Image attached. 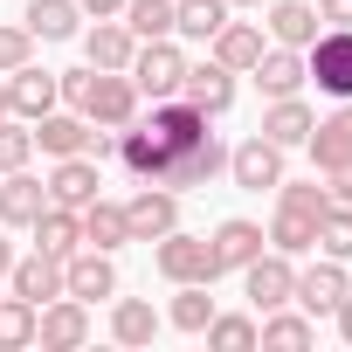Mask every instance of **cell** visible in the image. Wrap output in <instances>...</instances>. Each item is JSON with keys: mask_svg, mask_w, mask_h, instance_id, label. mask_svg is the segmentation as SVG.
Wrapping results in <instances>:
<instances>
[{"mask_svg": "<svg viewBox=\"0 0 352 352\" xmlns=\"http://www.w3.org/2000/svg\"><path fill=\"white\" fill-rule=\"evenodd\" d=\"M131 83H138V97H180V83H187V56H180V35H159V42H138V56H131V69H124Z\"/></svg>", "mask_w": 352, "mask_h": 352, "instance_id": "1", "label": "cell"}, {"mask_svg": "<svg viewBox=\"0 0 352 352\" xmlns=\"http://www.w3.org/2000/svg\"><path fill=\"white\" fill-rule=\"evenodd\" d=\"M152 263H159L166 283H214V276H221L214 242H208V235H187V228L159 235V242H152Z\"/></svg>", "mask_w": 352, "mask_h": 352, "instance_id": "2", "label": "cell"}, {"mask_svg": "<svg viewBox=\"0 0 352 352\" xmlns=\"http://www.w3.org/2000/svg\"><path fill=\"white\" fill-rule=\"evenodd\" d=\"M138 104H145V97H138V83H131L124 69H90V90H83L76 111H83L90 124H104V131H124V124L138 118Z\"/></svg>", "mask_w": 352, "mask_h": 352, "instance_id": "3", "label": "cell"}, {"mask_svg": "<svg viewBox=\"0 0 352 352\" xmlns=\"http://www.w3.org/2000/svg\"><path fill=\"white\" fill-rule=\"evenodd\" d=\"M235 276H242V297L256 304V318H263V311H283V304L297 297V256H283V249H263V256L242 263Z\"/></svg>", "mask_w": 352, "mask_h": 352, "instance_id": "4", "label": "cell"}, {"mask_svg": "<svg viewBox=\"0 0 352 352\" xmlns=\"http://www.w3.org/2000/svg\"><path fill=\"white\" fill-rule=\"evenodd\" d=\"M304 83H318L324 97H352V28H318V42L304 49Z\"/></svg>", "mask_w": 352, "mask_h": 352, "instance_id": "5", "label": "cell"}, {"mask_svg": "<svg viewBox=\"0 0 352 352\" xmlns=\"http://www.w3.org/2000/svg\"><path fill=\"white\" fill-rule=\"evenodd\" d=\"M56 104H63V76H56V69H42V63L8 69V118L35 124V118H49Z\"/></svg>", "mask_w": 352, "mask_h": 352, "instance_id": "6", "label": "cell"}, {"mask_svg": "<svg viewBox=\"0 0 352 352\" xmlns=\"http://www.w3.org/2000/svg\"><path fill=\"white\" fill-rule=\"evenodd\" d=\"M345 290H352L345 263H338V256H318V263L297 270V297H290V304H297L304 318H331V311L345 304Z\"/></svg>", "mask_w": 352, "mask_h": 352, "instance_id": "7", "label": "cell"}, {"mask_svg": "<svg viewBox=\"0 0 352 352\" xmlns=\"http://www.w3.org/2000/svg\"><path fill=\"white\" fill-rule=\"evenodd\" d=\"M83 338H90V304H83V297L63 290V297H49V304L35 311V345H42V352H76Z\"/></svg>", "mask_w": 352, "mask_h": 352, "instance_id": "8", "label": "cell"}, {"mask_svg": "<svg viewBox=\"0 0 352 352\" xmlns=\"http://www.w3.org/2000/svg\"><path fill=\"white\" fill-rule=\"evenodd\" d=\"M124 228H131V242H159V235H173V228H180V194L159 187V180H145V187L124 201Z\"/></svg>", "mask_w": 352, "mask_h": 352, "instance_id": "9", "label": "cell"}, {"mask_svg": "<svg viewBox=\"0 0 352 352\" xmlns=\"http://www.w3.org/2000/svg\"><path fill=\"white\" fill-rule=\"evenodd\" d=\"M228 180H235L242 194H263V187L276 194V180H283V145H270L263 131H256V138H242V145L228 152Z\"/></svg>", "mask_w": 352, "mask_h": 352, "instance_id": "10", "label": "cell"}, {"mask_svg": "<svg viewBox=\"0 0 352 352\" xmlns=\"http://www.w3.org/2000/svg\"><path fill=\"white\" fill-rule=\"evenodd\" d=\"M180 97H187L194 111H208V118H228V111H235V69H221L214 56H208V63H187Z\"/></svg>", "mask_w": 352, "mask_h": 352, "instance_id": "11", "label": "cell"}, {"mask_svg": "<svg viewBox=\"0 0 352 352\" xmlns=\"http://www.w3.org/2000/svg\"><path fill=\"white\" fill-rule=\"evenodd\" d=\"M49 201L56 208H83V201H97V187H104V166L90 159V152H69V159H56V173H49Z\"/></svg>", "mask_w": 352, "mask_h": 352, "instance_id": "12", "label": "cell"}, {"mask_svg": "<svg viewBox=\"0 0 352 352\" xmlns=\"http://www.w3.org/2000/svg\"><path fill=\"white\" fill-rule=\"evenodd\" d=\"M63 290H69V297H83V304L118 297V263H111L104 249H76V256L63 263Z\"/></svg>", "mask_w": 352, "mask_h": 352, "instance_id": "13", "label": "cell"}, {"mask_svg": "<svg viewBox=\"0 0 352 352\" xmlns=\"http://www.w3.org/2000/svg\"><path fill=\"white\" fill-rule=\"evenodd\" d=\"M49 208V187L35 180L28 166H14V173H0V228H28L35 214Z\"/></svg>", "mask_w": 352, "mask_h": 352, "instance_id": "14", "label": "cell"}, {"mask_svg": "<svg viewBox=\"0 0 352 352\" xmlns=\"http://www.w3.org/2000/svg\"><path fill=\"white\" fill-rule=\"evenodd\" d=\"M208 242H214V263H221V276H228V270H242V263H256V256L270 249L263 221H249V214H228V221H221Z\"/></svg>", "mask_w": 352, "mask_h": 352, "instance_id": "15", "label": "cell"}, {"mask_svg": "<svg viewBox=\"0 0 352 352\" xmlns=\"http://www.w3.org/2000/svg\"><path fill=\"white\" fill-rule=\"evenodd\" d=\"M8 290H14V297H28V304L42 311L49 297H63V263H56V256H42V249H28V256H14Z\"/></svg>", "mask_w": 352, "mask_h": 352, "instance_id": "16", "label": "cell"}, {"mask_svg": "<svg viewBox=\"0 0 352 352\" xmlns=\"http://www.w3.org/2000/svg\"><path fill=\"white\" fill-rule=\"evenodd\" d=\"M263 8H270L263 35H270V42H283V49H311V42H318V28H324L311 0H263Z\"/></svg>", "mask_w": 352, "mask_h": 352, "instance_id": "17", "label": "cell"}, {"mask_svg": "<svg viewBox=\"0 0 352 352\" xmlns=\"http://www.w3.org/2000/svg\"><path fill=\"white\" fill-rule=\"evenodd\" d=\"M83 56H90V69H131V56H138V35H131L118 14H104L97 28H83Z\"/></svg>", "mask_w": 352, "mask_h": 352, "instance_id": "18", "label": "cell"}, {"mask_svg": "<svg viewBox=\"0 0 352 352\" xmlns=\"http://www.w3.org/2000/svg\"><path fill=\"white\" fill-rule=\"evenodd\" d=\"M208 49H214V63H221V69L249 76V69H256V56L270 49V35H263L256 21H235V14H228V21H221V35H214Z\"/></svg>", "mask_w": 352, "mask_h": 352, "instance_id": "19", "label": "cell"}, {"mask_svg": "<svg viewBox=\"0 0 352 352\" xmlns=\"http://www.w3.org/2000/svg\"><path fill=\"white\" fill-rule=\"evenodd\" d=\"M256 90L263 97H297L304 90V49H283V42H270L263 56H256Z\"/></svg>", "mask_w": 352, "mask_h": 352, "instance_id": "20", "label": "cell"}, {"mask_svg": "<svg viewBox=\"0 0 352 352\" xmlns=\"http://www.w3.org/2000/svg\"><path fill=\"white\" fill-rule=\"evenodd\" d=\"M28 235H35V249L56 256V263H69V256L83 249V221H76V208H56V201L28 221Z\"/></svg>", "mask_w": 352, "mask_h": 352, "instance_id": "21", "label": "cell"}, {"mask_svg": "<svg viewBox=\"0 0 352 352\" xmlns=\"http://www.w3.org/2000/svg\"><path fill=\"white\" fill-rule=\"evenodd\" d=\"M256 345L263 352H304V345H318V318H304V311H263L256 318Z\"/></svg>", "mask_w": 352, "mask_h": 352, "instance_id": "22", "label": "cell"}, {"mask_svg": "<svg viewBox=\"0 0 352 352\" xmlns=\"http://www.w3.org/2000/svg\"><path fill=\"white\" fill-rule=\"evenodd\" d=\"M304 152H311V166H318V173H331V166H345V159H352V97H345L324 124H311Z\"/></svg>", "mask_w": 352, "mask_h": 352, "instance_id": "23", "label": "cell"}, {"mask_svg": "<svg viewBox=\"0 0 352 352\" xmlns=\"http://www.w3.org/2000/svg\"><path fill=\"white\" fill-rule=\"evenodd\" d=\"M311 124H318V111H311L304 97H270V111H263V138L283 145V152H297V145L311 138Z\"/></svg>", "mask_w": 352, "mask_h": 352, "instance_id": "24", "label": "cell"}, {"mask_svg": "<svg viewBox=\"0 0 352 352\" xmlns=\"http://www.w3.org/2000/svg\"><path fill=\"white\" fill-rule=\"evenodd\" d=\"M28 131H35V145H42L49 159H69V152L90 145V118H83V111H63V104H56L49 118H35Z\"/></svg>", "mask_w": 352, "mask_h": 352, "instance_id": "25", "label": "cell"}, {"mask_svg": "<svg viewBox=\"0 0 352 352\" xmlns=\"http://www.w3.org/2000/svg\"><path fill=\"white\" fill-rule=\"evenodd\" d=\"M76 221H83V249H104V256H118V249L131 242V228H124V208H118V201H104V194H97V201H83V208H76Z\"/></svg>", "mask_w": 352, "mask_h": 352, "instance_id": "26", "label": "cell"}, {"mask_svg": "<svg viewBox=\"0 0 352 352\" xmlns=\"http://www.w3.org/2000/svg\"><path fill=\"white\" fill-rule=\"evenodd\" d=\"M21 21H28L35 42H76L90 14L76 8V0H28V14H21Z\"/></svg>", "mask_w": 352, "mask_h": 352, "instance_id": "27", "label": "cell"}, {"mask_svg": "<svg viewBox=\"0 0 352 352\" xmlns=\"http://www.w3.org/2000/svg\"><path fill=\"white\" fill-rule=\"evenodd\" d=\"M228 14H235L228 0H173V35L180 42H214Z\"/></svg>", "mask_w": 352, "mask_h": 352, "instance_id": "28", "label": "cell"}, {"mask_svg": "<svg viewBox=\"0 0 352 352\" xmlns=\"http://www.w3.org/2000/svg\"><path fill=\"white\" fill-rule=\"evenodd\" d=\"M159 324H166V318H159L145 297H118V304H111V338H118V345H152Z\"/></svg>", "mask_w": 352, "mask_h": 352, "instance_id": "29", "label": "cell"}, {"mask_svg": "<svg viewBox=\"0 0 352 352\" xmlns=\"http://www.w3.org/2000/svg\"><path fill=\"white\" fill-rule=\"evenodd\" d=\"M263 235H270V249H283V256H311V249H318V214L276 208V221H270Z\"/></svg>", "mask_w": 352, "mask_h": 352, "instance_id": "30", "label": "cell"}, {"mask_svg": "<svg viewBox=\"0 0 352 352\" xmlns=\"http://www.w3.org/2000/svg\"><path fill=\"white\" fill-rule=\"evenodd\" d=\"M173 290H180V297H173L166 324H173V331H194V338H201V331H208V318H214V297H208L214 283H173Z\"/></svg>", "mask_w": 352, "mask_h": 352, "instance_id": "31", "label": "cell"}, {"mask_svg": "<svg viewBox=\"0 0 352 352\" xmlns=\"http://www.w3.org/2000/svg\"><path fill=\"white\" fill-rule=\"evenodd\" d=\"M201 338H208L214 352H256V318H249V311H214Z\"/></svg>", "mask_w": 352, "mask_h": 352, "instance_id": "32", "label": "cell"}, {"mask_svg": "<svg viewBox=\"0 0 352 352\" xmlns=\"http://www.w3.org/2000/svg\"><path fill=\"white\" fill-rule=\"evenodd\" d=\"M118 21H124L138 42H159V35H173V0H124Z\"/></svg>", "mask_w": 352, "mask_h": 352, "instance_id": "33", "label": "cell"}, {"mask_svg": "<svg viewBox=\"0 0 352 352\" xmlns=\"http://www.w3.org/2000/svg\"><path fill=\"white\" fill-rule=\"evenodd\" d=\"M28 345H35V304L0 297V352H28Z\"/></svg>", "mask_w": 352, "mask_h": 352, "instance_id": "34", "label": "cell"}, {"mask_svg": "<svg viewBox=\"0 0 352 352\" xmlns=\"http://www.w3.org/2000/svg\"><path fill=\"white\" fill-rule=\"evenodd\" d=\"M318 249H324V256H338V263H352V208H338V201H331V208L318 214Z\"/></svg>", "mask_w": 352, "mask_h": 352, "instance_id": "35", "label": "cell"}, {"mask_svg": "<svg viewBox=\"0 0 352 352\" xmlns=\"http://www.w3.org/2000/svg\"><path fill=\"white\" fill-rule=\"evenodd\" d=\"M276 208H297V214H324L331 208V187H318V180H276Z\"/></svg>", "mask_w": 352, "mask_h": 352, "instance_id": "36", "label": "cell"}, {"mask_svg": "<svg viewBox=\"0 0 352 352\" xmlns=\"http://www.w3.org/2000/svg\"><path fill=\"white\" fill-rule=\"evenodd\" d=\"M35 159V131L21 124V118H0V173H14V166H28Z\"/></svg>", "mask_w": 352, "mask_h": 352, "instance_id": "37", "label": "cell"}, {"mask_svg": "<svg viewBox=\"0 0 352 352\" xmlns=\"http://www.w3.org/2000/svg\"><path fill=\"white\" fill-rule=\"evenodd\" d=\"M21 63H35V35H28V21H0V76L21 69Z\"/></svg>", "mask_w": 352, "mask_h": 352, "instance_id": "38", "label": "cell"}, {"mask_svg": "<svg viewBox=\"0 0 352 352\" xmlns=\"http://www.w3.org/2000/svg\"><path fill=\"white\" fill-rule=\"evenodd\" d=\"M324 187H331V201H338V208H352V159L324 173Z\"/></svg>", "mask_w": 352, "mask_h": 352, "instance_id": "39", "label": "cell"}, {"mask_svg": "<svg viewBox=\"0 0 352 352\" xmlns=\"http://www.w3.org/2000/svg\"><path fill=\"white\" fill-rule=\"evenodd\" d=\"M83 90H90V63H83V69H63V104H69V111L83 104Z\"/></svg>", "mask_w": 352, "mask_h": 352, "instance_id": "40", "label": "cell"}, {"mask_svg": "<svg viewBox=\"0 0 352 352\" xmlns=\"http://www.w3.org/2000/svg\"><path fill=\"white\" fill-rule=\"evenodd\" d=\"M318 21L324 28H352V0H318Z\"/></svg>", "mask_w": 352, "mask_h": 352, "instance_id": "41", "label": "cell"}, {"mask_svg": "<svg viewBox=\"0 0 352 352\" xmlns=\"http://www.w3.org/2000/svg\"><path fill=\"white\" fill-rule=\"evenodd\" d=\"M331 324H338V338H345V345H352V290H345V304H338V311H331Z\"/></svg>", "mask_w": 352, "mask_h": 352, "instance_id": "42", "label": "cell"}, {"mask_svg": "<svg viewBox=\"0 0 352 352\" xmlns=\"http://www.w3.org/2000/svg\"><path fill=\"white\" fill-rule=\"evenodd\" d=\"M76 8H83L90 21H104V14H118V8H124V0H76Z\"/></svg>", "mask_w": 352, "mask_h": 352, "instance_id": "43", "label": "cell"}, {"mask_svg": "<svg viewBox=\"0 0 352 352\" xmlns=\"http://www.w3.org/2000/svg\"><path fill=\"white\" fill-rule=\"evenodd\" d=\"M8 270H14V242H8V228H0V283H8Z\"/></svg>", "mask_w": 352, "mask_h": 352, "instance_id": "44", "label": "cell"}, {"mask_svg": "<svg viewBox=\"0 0 352 352\" xmlns=\"http://www.w3.org/2000/svg\"><path fill=\"white\" fill-rule=\"evenodd\" d=\"M0 118H8V76H0Z\"/></svg>", "mask_w": 352, "mask_h": 352, "instance_id": "45", "label": "cell"}, {"mask_svg": "<svg viewBox=\"0 0 352 352\" xmlns=\"http://www.w3.org/2000/svg\"><path fill=\"white\" fill-rule=\"evenodd\" d=\"M228 8H263V0H228Z\"/></svg>", "mask_w": 352, "mask_h": 352, "instance_id": "46", "label": "cell"}]
</instances>
